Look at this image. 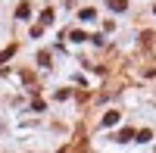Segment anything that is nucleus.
Returning a JSON list of instances; mask_svg holds the SVG:
<instances>
[{
	"instance_id": "f03ea898",
	"label": "nucleus",
	"mask_w": 156,
	"mask_h": 153,
	"mask_svg": "<svg viewBox=\"0 0 156 153\" xmlns=\"http://www.w3.org/2000/svg\"><path fill=\"white\" fill-rule=\"evenodd\" d=\"M119 122V112H106V116H103V125H115Z\"/></svg>"
},
{
	"instance_id": "20e7f679",
	"label": "nucleus",
	"mask_w": 156,
	"mask_h": 153,
	"mask_svg": "<svg viewBox=\"0 0 156 153\" xmlns=\"http://www.w3.org/2000/svg\"><path fill=\"white\" fill-rule=\"evenodd\" d=\"M50 22H53V9H44L41 12V25H50Z\"/></svg>"
},
{
	"instance_id": "423d86ee",
	"label": "nucleus",
	"mask_w": 156,
	"mask_h": 153,
	"mask_svg": "<svg viewBox=\"0 0 156 153\" xmlns=\"http://www.w3.org/2000/svg\"><path fill=\"white\" fill-rule=\"evenodd\" d=\"M131 137H134V131H131V128H125V131H119V141H131Z\"/></svg>"
},
{
	"instance_id": "39448f33",
	"label": "nucleus",
	"mask_w": 156,
	"mask_h": 153,
	"mask_svg": "<svg viewBox=\"0 0 156 153\" xmlns=\"http://www.w3.org/2000/svg\"><path fill=\"white\" fill-rule=\"evenodd\" d=\"M12 53H16V47H6V50H3V53H0V62H6V59H9Z\"/></svg>"
},
{
	"instance_id": "f257e3e1",
	"label": "nucleus",
	"mask_w": 156,
	"mask_h": 153,
	"mask_svg": "<svg viewBox=\"0 0 156 153\" xmlns=\"http://www.w3.org/2000/svg\"><path fill=\"white\" fill-rule=\"evenodd\" d=\"M16 16H19V19H28V16H31V6H28V3H19Z\"/></svg>"
},
{
	"instance_id": "7ed1b4c3",
	"label": "nucleus",
	"mask_w": 156,
	"mask_h": 153,
	"mask_svg": "<svg viewBox=\"0 0 156 153\" xmlns=\"http://www.w3.org/2000/svg\"><path fill=\"white\" fill-rule=\"evenodd\" d=\"M109 6H112V9H115V12H122V9H125V6H128V0H109Z\"/></svg>"
}]
</instances>
